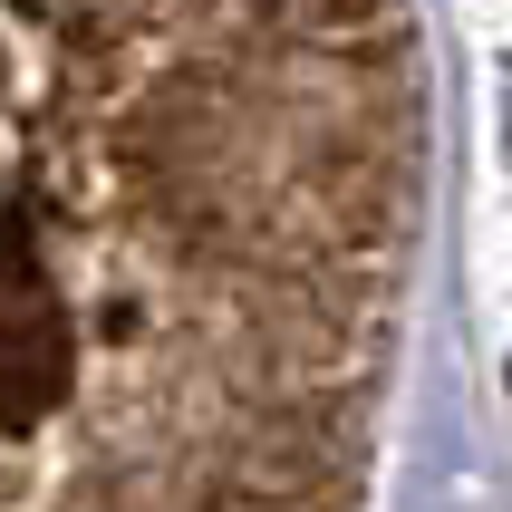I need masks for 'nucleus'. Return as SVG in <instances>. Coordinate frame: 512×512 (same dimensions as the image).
I'll return each instance as SVG.
<instances>
[{"mask_svg": "<svg viewBox=\"0 0 512 512\" xmlns=\"http://www.w3.org/2000/svg\"><path fill=\"white\" fill-rule=\"evenodd\" d=\"M78 387V339L39 281L0 290V426H39Z\"/></svg>", "mask_w": 512, "mask_h": 512, "instance_id": "f257e3e1", "label": "nucleus"}]
</instances>
